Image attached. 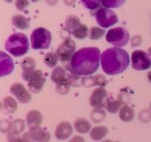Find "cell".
<instances>
[{
	"instance_id": "1",
	"label": "cell",
	"mask_w": 151,
	"mask_h": 142,
	"mask_svg": "<svg viewBox=\"0 0 151 142\" xmlns=\"http://www.w3.org/2000/svg\"><path fill=\"white\" fill-rule=\"evenodd\" d=\"M100 57V51L98 48H83L75 52L70 62L65 66L71 74L78 76L91 75L99 68Z\"/></svg>"
},
{
	"instance_id": "2",
	"label": "cell",
	"mask_w": 151,
	"mask_h": 142,
	"mask_svg": "<svg viewBox=\"0 0 151 142\" xmlns=\"http://www.w3.org/2000/svg\"><path fill=\"white\" fill-rule=\"evenodd\" d=\"M103 70L109 75L122 73L129 65V56L126 50L117 47L104 50L100 57Z\"/></svg>"
},
{
	"instance_id": "3",
	"label": "cell",
	"mask_w": 151,
	"mask_h": 142,
	"mask_svg": "<svg viewBox=\"0 0 151 142\" xmlns=\"http://www.w3.org/2000/svg\"><path fill=\"white\" fill-rule=\"evenodd\" d=\"M5 49L14 57L24 56L29 49L28 37L19 32L11 35L5 43Z\"/></svg>"
},
{
	"instance_id": "4",
	"label": "cell",
	"mask_w": 151,
	"mask_h": 142,
	"mask_svg": "<svg viewBox=\"0 0 151 142\" xmlns=\"http://www.w3.org/2000/svg\"><path fill=\"white\" fill-rule=\"evenodd\" d=\"M30 40L33 49H47L50 46L52 36L46 28H37L32 32Z\"/></svg>"
},
{
	"instance_id": "5",
	"label": "cell",
	"mask_w": 151,
	"mask_h": 142,
	"mask_svg": "<svg viewBox=\"0 0 151 142\" xmlns=\"http://www.w3.org/2000/svg\"><path fill=\"white\" fill-rule=\"evenodd\" d=\"M130 38L129 32L126 28L117 27L110 29L106 35V40L112 45L123 47L126 45Z\"/></svg>"
},
{
	"instance_id": "6",
	"label": "cell",
	"mask_w": 151,
	"mask_h": 142,
	"mask_svg": "<svg viewBox=\"0 0 151 142\" xmlns=\"http://www.w3.org/2000/svg\"><path fill=\"white\" fill-rule=\"evenodd\" d=\"M75 42L74 40L70 39V37L66 38L63 42H62L59 47L56 50V54L58 56V58L59 61L62 62H68L70 63L71 59L75 53Z\"/></svg>"
},
{
	"instance_id": "7",
	"label": "cell",
	"mask_w": 151,
	"mask_h": 142,
	"mask_svg": "<svg viewBox=\"0 0 151 142\" xmlns=\"http://www.w3.org/2000/svg\"><path fill=\"white\" fill-rule=\"evenodd\" d=\"M23 78L28 82V87L29 90L32 93H39L43 89L46 78L43 75L42 71L40 70H35L32 73L28 74Z\"/></svg>"
},
{
	"instance_id": "8",
	"label": "cell",
	"mask_w": 151,
	"mask_h": 142,
	"mask_svg": "<svg viewBox=\"0 0 151 142\" xmlns=\"http://www.w3.org/2000/svg\"><path fill=\"white\" fill-rule=\"evenodd\" d=\"M95 16L98 24L103 28H109L116 24L118 21L116 14L113 11L106 7H102L96 11Z\"/></svg>"
},
{
	"instance_id": "9",
	"label": "cell",
	"mask_w": 151,
	"mask_h": 142,
	"mask_svg": "<svg viewBox=\"0 0 151 142\" xmlns=\"http://www.w3.org/2000/svg\"><path fill=\"white\" fill-rule=\"evenodd\" d=\"M132 66L136 70H145L151 67V57L143 50H135L132 53Z\"/></svg>"
},
{
	"instance_id": "10",
	"label": "cell",
	"mask_w": 151,
	"mask_h": 142,
	"mask_svg": "<svg viewBox=\"0 0 151 142\" xmlns=\"http://www.w3.org/2000/svg\"><path fill=\"white\" fill-rule=\"evenodd\" d=\"M108 98L107 90L104 87H98L92 91L90 97V103L95 108H103Z\"/></svg>"
},
{
	"instance_id": "11",
	"label": "cell",
	"mask_w": 151,
	"mask_h": 142,
	"mask_svg": "<svg viewBox=\"0 0 151 142\" xmlns=\"http://www.w3.org/2000/svg\"><path fill=\"white\" fill-rule=\"evenodd\" d=\"M10 91L13 95L16 96L18 101L21 103H27L32 99L30 93L25 89L24 86L20 82H16L12 85Z\"/></svg>"
},
{
	"instance_id": "12",
	"label": "cell",
	"mask_w": 151,
	"mask_h": 142,
	"mask_svg": "<svg viewBox=\"0 0 151 142\" xmlns=\"http://www.w3.org/2000/svg\"><path fill=\"white\" fill-rule=\"evenodd\" d=\"M0 74L1 77H3L12 72L14 70V62L10 56L3 51L0 52Z\"/></svg>"
},
{
	"instance_id": "13",
	"label": "cell",
	"mask_w": 151,
	"mask_h": 142,
	"mask_svg": "<svg viewBox=\"0 0 151 142\" xmlns=\"http://www.w3.org/2000/svg\"><path fill=\"white\" fill-rule=\"evenodd\" d=\"M73 128L67 121H62L58 124L55 130V136L58 140H66L72 135Z\"/></svg>"
},
{
	"instance_id": "14",
	"label": "cell",
	"mask_w": 151,
	"mask_h": 142,
	"mask_svg": "<svg viewBox=\"0 0 151 142\" xmlns=\"http://www.w3.org/2000/svg\"><path fill=\"white\" fill-rule=\"evenodd\" d=\"M80 84L84 87H91L94 86H99V87H104L107 84V80L104 75L97 74L91 77H83L81 78Z\"/></svg>"
},
{
	"instance_id": "15",
	"label": "cell",
	"mask_w": 151,
	"mask_h": 142,
	"mask_svg": "<svg viewBox=\"0 0 151 142\" xmlns=\"http://www.w3.org/2000/svg\"><path fill=\"white\" fill-rule=\"evenodd\" d=\"M70 77L71 74H68L62 66H57L51 74V79L53 82H55L56 85L65 82H70L71 83Z\"/></svg>"
},
{
	"instance_id": "16",
	"label": "cell",
	"mask_w": 151,
	"mask_h": 142,
	"mask_svg": "<svg viewBox=\"0 0 151 142\" xmlns=\"http://www.w3.org/2000/svg\"><path fill=\"white\" fill-rule=\"evenodd\" d=\"M42 120H43V115L37 110H32L27 113L26 121L29 129H33L40 127Z\"/></svg>"
},
{
	"instance_id": "17",
	"label": "cell",
	"mask_w": 151,
	"mask_h": 142,
	"mask_svg": "<svg viewBox=\"0 0 151 142\" xmlns=\"http://www.w3.org/2000/svg\"><path fill=\"white\" fill-rule=\"evenodd\" d=\"M30 136L33 139L34 141L37 142H49L50 140V133L43 129L42 128H36L33 129L29 130Z\"/></svg>"
},
{
	"instance_id": "18",
	"label": "cell",
	"mask_w": 151,
	"mask_h": 142,
	"mask_svg": "<svg viewBox=\"0 0 151 142\" xmlns=\"http://www.w3.org/2000/svg\"><path fill=\"white\" fill-rule=\"evenodd\" d=\"M36 65H37L36 61L32 57H25V58L23 59L20 62V65H21V68L23 70L22 77H24L26 75H28V74L32 73V71L35 70Z\"/></svg>"
},
{
	"instance_id": "19",
	"label": "cell",
	"mask_w": 151,
	"mask_h": 142,
	"mask_svg": "<svg viewBox=\"0 0 151 142\" xmlns=\"http://www.w3.org/2000/svg\"><path fill=\"white\" fill-rule=\"evenodd\" d=\"M18 104L12 97H6L2 102V110L6 114H12L17 110Z\"/></svg>"
},
{
	"instance_id": "20",
	"label": "cell",
	"mask_w": 151,
	"mask_h": 142,
	"mask_svg": "<svg viewBox=\"0 0 151 142\" xmlns=\"http://www.w3.org/2000/svg\"><path fill=\"white\" fill-rule=\"evenodd\" d=\"M12 24L16 28L21 29V30L27 29L30 26V23L28 21V19L22 15H16L13 16L12 19Z\"/></svg>"
},
{
	"instance_id": "21",
	"label": "cell",
	"mask_w": 151,
	"mask_h": 142,
	"mask_svg": "<svg viewBox=\"0 0 151 142\" xmlns=\"http://www.w3.org/2000/svg\"><path fill=\"white\" fill-rule=\"evenodd\" d=\"M74 125V128L78 133H87L91 129V125L89 123V121L84 118H79V119L76 120Z\"/></svg>"
},
{
	"instance_id": "22",
	"label": "cell",
	"mask_w": 151,
	"mask_h": 142,
	"mask_svg": "<svg viewBox=\"0 0 151 142\" xmlns=\"http://www.w3.org/2000/svg\"><path fill=\"white\" fill-rule=\"evenodd\" d=\"M134 115H135V113H134V110L133 108L125 104L120 108L119 116H120L121 120L124 121V122H129V121L133 120Z\"/></svg>"
},
{
	"instance_id": "23",
	"label": "cell",
	"mask_w": 151,
	"mask_h": 142,
	"mask_svg": "<svg viewBox=\"0 0 151 142\" xmlns=\"http://www.w3.org/2000/svg\"><path fill=\"white\" fill-rule=\"evenodd\" d=\"M121 104L122 101L120 98L116 99H111L110 97H108L105 102V108L110 113H116L119 111Z\"/></svg>"
},
{
	"instance_id": "24",
	"label": "cell",
	"mask_w": 151,
	"mask_h": 142,
	"mask_svg": "<svg viewBox=\"0 0 151 142\" xmlns=\"http://www.w3.org/2000/svg\"><path fill=\"white\" fill-rule=\"evenodd\" d=\"M108 133V129L105 126L95 127L94 128L91 130L90 136L94 141H100L103 139Z\"/></svg>"
},
{
	"instance_id": "25",
	"label": "cell",
	"mask_w": 151,
	"mask_h": 142,
	"mask_svg": "<svg viewBox=\"0 0 151 142\" xmlns=\"http://www.w3.org/2000/svg\"><path fill=\"white\" fill-rule=\"evenodd\" d=\"M6 139L8 142H34L33 139L30 136L29 132L25 133L23 136L12 135L11 133H8L6 136Z\"/></svg>"
},
{
	"instance_id": "26",
	"label": "cell",
	"mask_w": 151,
	"mask_h": 142,
	"mask_svg": "<svg viewBox=\"0 0 151 142\" xmlns=\"http://www.w3.org/2000/svg\"><path fill=\"white\" fill-rule=\"evenodd\" d=\"M81 24H82L80 23V19L78 18L77 16H74V15H70V16H68L65 22V28H67L68 30L72 32Z\"/></svg>"
},
{
	"instance_id": "27",
	"label": "cell",
	"mask_w": 151,
	"mask_h": 142,
	"mask_svg": "<svg viewBox=\"0 0 151 142\" xmlns=\"http://www.w3.org/2000/svg\"><path fill=\"white\" fill-rule=\"evenodd\" d=\"M24 120H21V119H17L12 122V128L9 133L12 134V135H19L24 130Z\"/></svg>"
},
{
	"instance_id": "28",
	"label": "cell",
	"mask_w": 151,
	"mask_h": 142,
	"mask_svg": "<svg viewBox=\"0 0 151 142\" xmlns=\"http://www.w3.org/2000/svg\"><path fill=\"white\" fill-rule=\"evenodd\" d=\"M72 34L75 38L79 40H83L87 37L88 34V28L85 24H81L76 29L72 32Z\"/></svg>"
},
{
	"instance_id": "29",
	"label": "cell",
	"mask_w": 151,
	"mask_h": 142,
	"mask_svg": "<svg viewBox=\"0 0 151 142\" xmlns=\"http://www.w3.org/2000/svg\"><path fill=\"white\" fill-rule=\"evenodd\" d=\"M58 56L56 53H52V52L47 53L44 57V62L48 67H51V68L55 67V65L58 63Z\"/></svg>"
},
{
	"instance_id": "30",
	"label": "cell",
	"mask_w": 151,
	"mask_h": 142,
	"mask_svg": "<svg viewBox=\"0 0 151 142\" xmlns=\"http://www.w3.org/2000/svg\"><path fill=\"white\" fill-rule=\"evenodd\" d=\"M105 116H106V113L104 110H102V108H96L91 113V120L96 123H99L100 121L104 120Z\"/></svg>"
},
{
	"instance_id": "31",
	"label": "cell",
	"mask_w": 151,
	"mask_h": 142,
	"mask_svg": "<svg viewBox=\"0 0 151 142\" xmlns=\"http://www.w3.org/2000/svg\"><path fill=\"white\" fill-rule=\"evenodd\" d=\"M105 30L99 27H92L90 29V38L91 40H99L105 34Z\"/></svg>"
},
{
	"instance_id": "32",
	"label": "cell",
	"mask_w": 151,
	"mask_h": 142,
	"mask_svg": "<svg viewBox=\"0 0 151 142\" xmlns=\"http://www.w3.org/2000/svg\"><path fill=\"white\" fill-rule=\"evenodd\" d=\"M82 3L83 4L86 8H88V9L91 10H99V8H102L101 5L102 3L101 1H82Z\"/></svg>"
},
{
	"instance_id": "33",
	"label": "cell",
	"mask_w": 151,
	"mask_h": 142,
	"mask_svg": "<svg viewBox=\"0 0 151 142\" xmlns=\"http://www.w3.org/2000/svg\"><path fill=\"white\" fill-rule=\"evenodd\" d=\"M12 128V123L4 120L1 121V132L3 133H9Z\"/></svg>"
},
{
	"instance_id": "34",
	"label": "cell",
	"mask_w": 151,
	"mask_h": 142,
	"mask_svg": "<svg viewBox=\"0 0 151 142\" xmlns=\"http://www.w3.org/2000/svg\"><path fill=\"white\" fill-rule=\"evenodd\" d=\"M102 5L107 7H114L116 8L118 6H120L124 2V1H101Z\"/></svg>"
},
{
	"instance_id": "35",
	"label": "cell",
	"mask_w": 151,
	"mask_h": 142,
	"mask_svg": "<svg viewBox=\"0 0 151 142\" xmlns=\"http://www.w3.org/2000/svg\"><path fill=\"white\" fill-rule=\"evenodd\" d=\"M28 5H29V2L25 1V0H19V1H16V8H17L19 11H23V10H24Z\"/></svg>"
},
{
	"instance_id": "36",
	"label": "cell",
	"mask_w": 151,
	"mask_h": 142,
	"mask_svg": "<svg viewBox=\"0 0 151 142\" xmlns=\"http://www.w3.org/2000/svg\"><path fill=\"white\" fill-rule=\"evenodd\" d=\"M151 116V113L150 111H148V110H143L140 112V114H139V119L142 121V122H144V123H146V122H148V120L146 119V116Z\"/></svg>"
},
{
	"instance_id": "37",
	"label": "cell",
	"mask_w": 151,
	"mask_h": 142,
	"mask_svg": "<svg viewBox=\"0 0 151 142\" xmlns=\"http://www.w3.org/2000/svg\"><path fill=\"white\" fill-rule=\"evenodd\" d=\"M142 42V39L141 36H134V37L131 39V44L132 47H136L140 45Z\"/></svg>"
},
{
	"instance_id": "38",
	"label": "cell",
	"mask_w": 151,
	"mask_h": 142,
	"mask_svg": "<svg viewBox=\"0 0 151 142\" xmlns=\"http://www.w3.org/2000/svg\"><path fill=\"white\" fill-rule=\"evenodd\" d=\"M69 142H85V140L83 136H74Z\"/></svg>"
},
{
	"instance_id": "39",
	"label": "cell",
	"mask_w": 151,
	"mask_h": 142,
	"mask_svg": "<svg viewBox=\"0 0 151 142\" xmlns=\"http://www.w3.org/2000/svg\"><path fill=\"white\" fill-rule=\"evenodd\" d=\"M147 77H148L149 81L151 82V71H150L148 73V74H147Z\"/></svg>"
},
{
	"instance_id": "40",
	"label": "cell",
	"mask_w": 151,
	"mask_h": 142,
	"mask_svg": "<svg viewBox=\"0 0 151 142\" xmlns=\"http://www.w3.org/2000/svg\"><path fill=\"white\" fill-rule=\"evenodd\" d=\"M102 142H113V141H110V140H106V141H102Z\"/></svg>"
},
{
	"instance_id": "41",
	"label": "cell",
	"mask_w": 151,
	"mask_h": 142,
	"mask_svg": "<svg viewBox=\"0 0 151 142\" xmlns=\"http://www.w3.org/2000/svg\"><path fill=\"white\" fill-rule=\"evenodd\" d=\"M150 109H151V103H150Z\"/></svg>"
},
{
	"instance_id": "42",
	"label": "cell",
	"mask_w": 151,
	"mask_h": 142,
	"mask_svg": "<svg viewBox=\"0 0 151 142\" xmlns=\"http://www.w3.org/2000/svg\"><path fill=\"white\" fill-rule=\"evenodd\" d=\"M115 142H118V141H115Z\"/></svg>"
}]
</instances>
